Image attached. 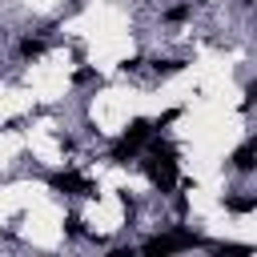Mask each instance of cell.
I'll list each match as a JSON object with an SVG mask.
<instances>
[{"label": "cell", "instance_id": "obj_1", "mask_svg": "<svg viewBox=\"0 0 257 257\" xmlns=\"http://www.w3.org/2000/svg\"><path fill=\"white\" fill-rule=\"evenodd\" d=\"M253 157H257V145H253V137H249V141H241V145L233 149V157H229V173L249 177V173H253Z\"/></svg>", "mask_w": 257, "mask_h": 257}]
</instances>
